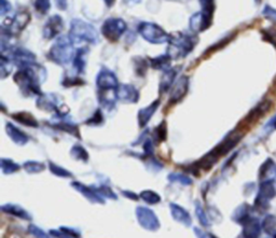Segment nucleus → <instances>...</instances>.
I'll return each mask as SVG.
<instances>
[{
  "instance_id": "c756f323",
  "label": "nucleus",
  "mask_w": 276,
  "mask_h": 238,
  "mask_svg": "<svg viewBox=\"0 0 276 238\" xmlns=\"http://www.w3.org/2000/svg\"><path fill=\"white\" fill-rule=\"evenodd\" d=\"M123 1L126 4H136V3H139L141 0H123Z\"/></svg>"
},
{
  "instance_id": "dca6fc26",
  "label": "nucleus",
  "mask_w": 276,
  "mask_h": 238,
  "mask_svg": "<svg viewBox=\"0 0 276 238\" xmlns=\"http://www.w3.org/2000/svg\"><path fill=\"white\" fill-rule=\"evenodd\" d=\"M140 196L143 197V200L145 202L149 203V204H157V203L160 202V196L157 193H154V192H152V191H145V192H143V193H141Z\"/></svg>"
},
{
  "instance_id": "39448f33",
  "label": "nucleus",
  "mask_w": 276,
  "mask_h": 238,
  "mask_svg": "<svg viewBox=\"0 0 276 238\" xmlns=\"http://www.w3.org/2000/svg\"><path fill=\"white\" fill-rule=\"evenodd\" d=\"M126 29V25L121 18L107 19L103 26V34L110 41H117Z\"/></svg>"
},
{
  "instance_id": "412c9836",
  "label": "nucleus",
  "mask_w": 276,
  "mask_h": 238,
  "mask_svg": "<svg viewBox=\"0 0 276 238\" xmlns=\"http://www.w3.org/2000/svg\"><path fill=\"white\" fill-rule=\"evenodd\" d=\"M8 211H9V213H11V214H15V216L24 218V219H27V218H28L27 214H26L23 209L17 208L16 206H9L8 207Z\"/></svg>"
},
{
  "instance_id": "aec40b11",
  "label": "nucleus",
  "mask_w": 276,
  "mask_h": 238,
  "mask_svg": "<svg viewBox=\"0 0 276 238\" xmlns=\"http://www.w3.org/2000/svg\"><path fill=\"white\" fill-rule=\"evenodd\" d=\"M1 167L4 173H13V171H15L19 168L18 165L14 164L12 161H9V160H2Z\"/></svg>"
},
{
  "instance_id": "20e7f679",
  "label": "nucleus",
  "mask_w": 276,
  "mask_h": 238,
  "mask_svg": "<svg viewBox=\"0 0 276 238\" xmlns=\"http://www.w3.org/2000/svg\"><path fill=\"white\" fill-rule=\"evenodd\" d=\"M172 51H174L171 57H180L185 56L189 53L195 44L194 39L185 34H179L175 36L172 40Z\"/></svg>"
},
{
  "instance_id": "f8f14e48",
  "label": "nucleus",
  "mask_w": 276,
  "mask_h": 238,
  "mask_svg": "<svg viewBox=\"0 0 276 238\" xmlns=\"http://www.w3.org/2000/svg\"><path fill=\"white\" fill-rule=\"evenodd\" d=\"M158 106H159V102H154L148 108H145L143 110H140L139 115H138V120H139L140 126H145V125L148 123V121L150 120V118L154 114V111L157 110Z\"/></svg>"
},
{
  "instance_id": "0eeeda50",
  "label": "nucleus",
  "mask_w": 276,
  "mask_h": 238,
  "mask_svg": "<svg viewBox=\"0 0 276 238\" xmlns=\"http://www.w3.org/2000/svg\"><path fill=\"white\" fill-rule=\"evenodd\" d=\"M97 85L98 88H100L104 91L116 89L118 87L117 78L111 71L103 69L97 76Z\"/></svg>"
},
{
  "instance_id": "bb28decb",
  "label": "nucleus",
  "mask_w": 276,
  "mask_h": 238,
  "mask_svg": "<svg viewBox=\"0 0 276 238\" xmlns=\"http://www.w3.org/2000/svg\"><path fill=\"white\" fill-rule=\"evenodd\" d=\"M197 213H198V218L200 219V221L202 222V224H203V226H207V221H206V219H205V216H204L203 210H202L201 207L198 206V208H197Z\"/></svg>"
},
{
  "instance_id": "b1692460",
  "label": "nucleus",
  "mask_w": 276,
  "mask_h": 238,
  "mask_svg": "<svg viewBox=\"0 0 276 238\" xmlns=\"http://www.w3.org/2000/svg\"><path fill=\"white\" fill-rule=\"evenodd\" d=\"M165 130H166L165 129V124L162 123L156 130V137L160 138L161 140H164L165 139Z\"/></svg>"
},
{
  "instance_id": "393cba45",
  "label": "nucleus",
  "mask_w": 276,
  "mask_h": 238,
  "mask_svg": "<svg viewBox=\"0 0 276 238\" xmlns=\"http://www.w3.org/2000/svg\"><path fill=\"white\" fill-rule=\"evenodd\" d=\"M0 3H1V8H0V13H1V15H4L6 12L10 11L11 4L9 3V1H6V0H0Z\"/></svg>"
},
{
  "instance_id": "f03ea898",
  "label": "nucleus",
  "mask_w": 276,
  "mask_h": 238,
  "mask_svg": "<svg viewBox=\"0 0 276 238\" xmlns=\"http://www.w3.org/2000/svg\"><path fill=\"white\" fill-rule=\"evenodd\" d=\"M73 56V49L71 39L69 37H62L51 49V57L58 64L68 63Z\"/></svg>"
},
{
  "instance_id": "f3484780",
  "label": "nucleus",
  "mask_w": 276,
  "mask_h": 238,
  "mask_svg": "<svg viewBox=\"0 0 276 238\" xmlns=\"http://www.w3.org/2000/svg\"><path fill=\"white\" fill-rule=\"evenodd\" d=\"M51 2L50 0H35V8L42 14H45L50 10Z\"/></svg>"
},
{
  "instance_id": "c85d7f7f",
  "label": "nucleus",
  "mask_w": 276,
  "mask_h": 238,
  "mask_svg": "<svg viewBox=\"0 0 276 238\" xmlns=\"http://www.w3.org/2000/svg\"><path fill=\"white\" fill-rule=\"evenodd\" d=\"M194 231H195V233H197V235H198V237H199V238H207V236H206L205 234H203V232H202L201 230H199V229H195Z\"/></svg>"
},
{
  "instance_id": "9d476101",
  "label": "nucleus",
  "mask_w": 276,
  "mask_h": 238,
  "mask_svg": "<svg viewBox=\"0 0 276 238\" xmlns=\"http://www.w3.org/2000/svg\"><path fill=\"white\" fill-rule=\"evenodd\" d=\"M188 85H189V80H188L187 77H183L179 79L177 83L175 84L172 92V102H178L186 95L188 91Z\"/></svg>"
},
{
  "instance_id": "2eb2a0df",
  "label": "nucleus",
  "mask_w": 276,
  "mask_h": 238,
  "mask_svg": "<svg viewBox=\"0 0 276 238\" xmlns=\"http://www.w3.org/2000/svg\"><path fill=\"white\" fill-rule=\"evenodd\" d=\"M171 56L170 55H163V56H160L158 58H154L151 61V65L153 68H157V69H161V68H164V67H167L168 64H170V61H171Z\"/></svg>"
},
{
  "instance_id": "6ab92c4d",
  "label": "nucleus",
  "mask_w": 276,
  "mask_h": 238,
  "mask_svg": "<svg viewBox=\"0 0 276 238\" xmlns=\"http://www.w3.org/2000/svg\"><path fill=\"white\" fill-rule=\"evenodd\" d=\"M24 167L26 170H28L29 173H39V171L44 169V165L40 164L38 162H27L25 163Z\"/></svg>"
},
{
  "instance_id": "423d86ee",
  "label": "nucleus",
  "mask_w": 276,
  "mask_h": 238,
  "mask_svg": "<svg viewBox=\"0 0 276 238\" xmlns=\"http://www.w3.org/2000/svg\"><path fill=\"white\" fill-rule=\"evenodd\" d=\"M137 219L140 226L149 231H157L160 227V223L157 216L150 209L146 207L137 208Z\"/></svg>"
},
{
  "instance_id": "9b49d317",
  "label": "nucleus",
  "mask_w": 276,
  "mask_h": 238,
  "mask_svg": "<svg viewBox=\"0 0 276 238\" xmlns=\"http://www.w3.org/2000/svg\"><path fill=\"white\" fill-rule=\"evenodd\" d=\"M171 209H172V214L173 217L176 219L177 221H179L180 223L185 224V226H190L191 224V217L188 215L187 211L179 207L178 205H171Z\"/></svg>"
},
{
  "instance_id": "7c9ffc66",
  "label": "nucleus",
  "mask_w": 276,
  "mask_h": 238,
  "mask_svg": "<svg viewBox=\"0 0 276 238\" xmlns=\"http://www.w3.org/2000/svg\"><path fill=\"white\" fill-rule=\"evenodd\" d=\"M114 1H116V0H105L106 4L108 5V6H111V5L114 3Z\"/></svg>"
},
{
  "instance_id": "a211bd4d",
  "label": "nucleus",
  "mask_w": 276,
  "mask_h": 238,
  "mask_svg": "<svg viewBox=\"0 0 276 238\" xmlns=\"http://www.w3.org/2000/svg\"><path fill=\"white\" fill-rule=\"evenodd\" d=\"M14 117L17 119V120L19 122H22V123H24L26 125H29V126H37V125H38L37 122L35 121V119L31 118L27 114H18V115L14 116Z\"/></svg>"
},
{
  "instance_id": "f257e3e1",
  "label": "nucleus",
  "mask_w": 276,
  "mask_h": 238,
  "mask_svg": "<svg viewBox=\"0 0 276 238\" xmlns=\"http://www.w3.org/2000/svg\"><path fill=\"white\" fill-rule=\"evenodd\" d=\"M70 39L72 41H89L95 42L97 40L96 30L90 24H86L80 19H73L71 23Z\"/></svg>"
},
{
  "instance_id": "ddd939ff",
  "label": "nucleus",
  "mask_w": 276,
  "mask_h": 238,
  "mask_svg": "<svg viewBox=\"0 0 276 238\" xmlns=\"http://www.w3.org/2000/svg\"><path fill=\"white\" fill-rule=\"evenodd\" d=\"M8 134L10 135L12 139L18 144H24L25 142H27V136L11 124H8Z\"/></svg>"
},
{
  "instance_id": "5701e85b",
  "label": "nucleus",
  "mask_w": 276,
  "mask_h": 238,
  "mask_svg": "<svg viewBox=\"0 0 276 238\" xmlns=\"http://www.w3.org/2000/svg\"><path fill=\"white\" fill-rule=\"evenodd\" d=\"M170 178H172L173 180H179L180 182H184V183H186V184H189V183H191V181H190L189 178L186 177V176H184V175H180V174L171 175V176H170Z\"/></svg>"
},
{
  "instance_id": "7ed1b4c3",
  "label": "nucleus",
  "mask_w": 276,
  "mask_h": 238,
  "mask_svg": "<svg viewBox=\"0 0 276 238\" xmlns=\"http://www.w3.org/2000/svg\"><path fill=\"white\" fill-rule=\"evenodd\" d=\"M138 31L146 40L151 43H163L170 40V37L165 34V31L156 24L141 23L138 27Z\"/></svg>"
},
{
  "instance_id": "4be33fe9",
  "label": "nucleus",
  "mask_w": 276,
  "mask_h": 238,
  "mask_svg": "<svg viewBox=\"0 0 276 238\" xmlns=\"http://www.w3.org/2000/svg\"><path fill=\"white\" fill-rule=\"evenodd\" d=\"M29 232L36 238H50L49 235H46L44 232H42L41 230L36 228V227H33V226L29 227Z\"/></svg>"
},
{
  "instance_id": "4468645a",
  "label": "nucleus",
  "mask_w": 276,
  "mask_h": 238,
  "mask_svg": "<svg viewBox=\"0 0 276 238\" xmlns=\"http://www.w3.org/2000/svg\"><path fill=\"white\" fill-rule=\"evenodd\" d=\"M175 76H176V71H175V70H173V69L166 70V72L162 78V81H161V85H160V91L161 92H166L168 89L172 87Z\"/></svg>"
},
{
  "instance_id": "cd10ccee",
  "label": "nucleus",
  "mask_w": 276,
  "mask_h": 238,
  "mask_svg": "<svg viewBox=\"0 0 276 238\" xmlns=\"http://www.w3.org/2000/svg\"><path fill=\"white\" fill-rule=\"evenodd\" d=\"M57 8L60 10H66L67 8V0H55Z\"/></svg>"
},
{
  "instance_id": "6e6552de",
  "label": "nucleus",
  "mask_w": 276,
  "mask_h": 238,
  "mask_svg": "<svg viewBox=\"0 0 276 238\" xmlns=\"http://www.w3.org/2000/svg\"><path fill=\"white\" fill-rule=\"evenodd\" d=\"M62 29H63V19L58 15H54L52 16L48 22H46L43 32L46 38L51 39L58 35L59 32L62 31Z\"/></svg>"
},
{
  "instance_id": "2f4dec72",
  "label": "nucleus",
  "mask_w": 276,
  "mask_h": 238,
  "mask_svg": "<svg viewBox=\"0 0 276 238\" xmlns=\"http://www.w3.org/2000/svg\"><path fill=\"white\" fill-rule=\"evenodd\" d=\"M275 238H276V237H275Z\"/></svg>"
},
{
  "instance_id": "a878e982",
  "label": "nucleus",
  "mask_w": 276,
  "mask_h": 238,
  "mask_svg": "<svg viewBox=\"0 0 276 238\" xmlns=\"http://www.w3.org/2000/svg\"><path fill=\"white\" fill-rule=\"evenodd\" d=\"M51 170L58 176H70V174L66 173V170H64L63 168H59V167L55 166V165H52V164H51Z\"/></svg>"
},
{
  "instance_id": "1a4fd4ad",
  "label": "nucleus",
  "mask_w": 276,
  "mask_h": 238,
  "mask_svg": "<svg viewBox=\"0 0 276 238\" xmlns=\"http://www.w3.org/2000/svg\"><path fill=\"white\" fill-rule=\"evenodd\" d=\"M117 96L120 101L127 103H135L138 99V93L132 85H121L118 89Z\"/></svg>"
}]
</instances>
